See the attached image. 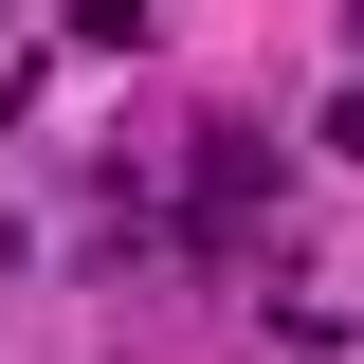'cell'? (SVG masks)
<instances>
[{"label": "cell", "instance_id": "6da1fadb", "mask_svg": "<svg viewBox=\"0 0 364 364\" xmlns=\"http://www.w3.org/2000/svg\"><path fill=\"white\" fill-rule=\"evenodd\" d=\"M182 182H200V200H182L200 255H255V237H273V146H255V128H200V164H182Z\"/></svg>", "mask_w": 364, "mask_h": 364}]
</instances>
